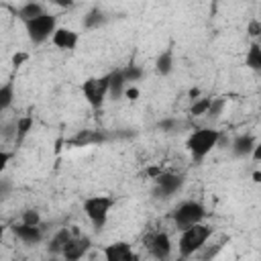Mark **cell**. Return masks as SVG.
Listing matches in <instances>:
<instances>
[{"instance_id":"obj_10","label":"cell","mask_w":261,"mask_h":261,"mask_svg":"<svg viewBox=\"0 0 261 261\" xmlns=\"http://www.w3.org/2000/svg\"><path fill=\"white\" fill-rule=\"evenodd\" d=\"M149 251L155 259L159 261H167L169 255H171V241L165 232H155L151 239H149Z\"/></svg>"},{"instance_id":"obj_28","label":"cell","mask_w":261,"mask_h":261,"mask_svg":"<svg viewBox=\"0 0 261 261\" xmlns=\"http://www.w3.org/2000/svg\"><path fill=\"white\" fill-rule=\"evenodd\" d=\"M12 159V153H8V151H4V149H0V173L6 169V165H8V161Z\"/></svg>"},{"instance_id":"obj_4","label":"cell","mask_w":261,"mask_h":261,"mask_svg":"<svg viewBox=\"0 0 261 261\" xmlns=\"http://www.w3.org/2000/svg\"><path fill=\"white\" fill-rule=\"evenodd\" d=\"M108 82H110V73L106 75H100V77H88L84 84H82V94L86 98V102L92 106V108H100L108 96Z\"/></svg>"},{"instance_id":"obj_15","label":"cell","mask_w":261,"mask_h":261,"mask_svg":"<svg viewBox=\"0 0 261 261\" xmlns=\"http://www.w3.org/2000/svg\"><path fill=\"white\" fill-rule=\"evenodd\" d=\"M124 80H122V73L120 71H112L110 73V82H108V96L112 100H118L122 94H124Z\"/></svg>"},{"instance_id":"obj_12","label":"cell","mask_w":261,"mask_h":261,"mask_svg":"<svg viewBox=\"0 0 261 261\" xmlns=\"http://www.w3.org/2000/svg\"><path fill=\"white\" fill-rule=\"evenodd\" d=\"M12 232L22 241V243H27V245H35V243H39L41 239H43V232H41V228L39 226H29V224H16L14 228H12Z\"/></svg>"},{"instance_id":"obj_29","label":"cell","mask_w":261,"mask_h":261,"mask_svg":"<svg viewBox=\"0 0 261 261\" xmlns=\"http://www.w3.org/2000/svg\"><path fill=\"white\" fill-rule=\"evenodd\" d=\"M27 59H29V55H27V53H16V55L12 57V65H14V67H20Z\"/></svg>"},{"instance_id":"obj_30","label":"cell","mask_w":261,"mask_h":261,"mask_svg":"<svg viewBox=\"0 0 261 261\" xmlns=\"http://www.w3.org/2000/svg\"><path fill=\"white\" fill-rule=\"evenodd\" d=\"M124 96H126L128 100H137V98H139V90H137L135 86H130V88L124 90Z\"/></svg>"},{"instance_id":"obj_19","label":"cell","mask_w":261,"mask_h":261,"mask_svg":"<svg viewBox=\"0 0 261 261\" xmlns=\"http://www.w3.org/2000/svg\"><path fill=\"white\" fill-rule=\"evenodd\" d=\"M12 98H14V84L6 82L4 86H0V112L12 104Z\"/></svg>"},{"instance_id":"obj_9","label":"cell","mask_w":261,"mask_h":261,"mask_svg":"<svg viewBox=\"0 0 261 261\" xmlns=\"http://www.w3.org/2000/svg\"><path fill=\"white\" fill-rule=\"evenodd\" d=\"M181 184H184V177H181V175L161 171V175H157V177H155V186H157V190H155V192H157L159 196L167 198V196L175 194V192L181 188Z\"/></svg>"},{"instance_id":"obj_13","label":"cell","mask_w":261,"mask_h":261,"mask_svg":"<svg viewBox=\"0 0 261 261\" xmlns=\"http://www.w3.org/2000/svg\"><path fill=\"white\" fill-rule=\"evenodd\" d=\"M257 143H255V139L251 137V135H239L234 141H232V153L237 155V157H245V155H249L251 151H253V147H255Z\"/></svg>"},{"instance_id":"obj_24","label":"cell","mask_w":261,"mask_h":261,"mask_svg":"<svg viewBox=\"0 0 261 261\" xmlns=\"http://www.w3.org/2000/svg\"><path fill=\"white\" fill-rule=\"evenodd\" d=\"M120 73H122V80H124V82H137V80H141L143 69H141L139 65H128V67H124Z\"/></svg>"},{"instance_id":"obj_35","label":"cell","mask_w":261,"mask_h":261,"mask_svg":"<svg viewBox=\"0 0 261 261\" xmlns=\"http://www.w3.org/2000/svg\"><path fill=\"white\" fill-rule=\"evenodd\" d=\"M253 181H255V184L261 181V173H259V171H253Z\"/></svg>"},{"instance_id":"obj_1","label":"cell","mask_w":261,"mask_h":261,"mask_svg":"<svg viewBox=\"0 0 261 261\" xmlns=\"http://www.w3.org/2000/svg\"><path fill=\"white\" fill-rule=\"evenodd\" d=\"M210 234H212V228L208 224H202V222L184 228L179 234V255L181 257L194 255L198 249L204 247V243L210 239Z\"/></svg>"},{"instance_id":"obj_2","label":"cell","mask_w":261,"mask_h":261,"mask_svg":"<svg viewBox=\"0 0 261 261\" xmlns=\"http://www.w3.org/2000/svg\"><path fill=\"white\" fill-rule=\"evenodd\" d=\"M218 137L220 133L214 130V128H200V130H194L188 139V151L192 153L194 161H202L216 145H218Z\"/></svg>"},{"instance_id":"obj_16","label":"cell","mask_w":261,"mask_h":261,"mask_svg":"<svg viewBox=\"0 0 261 261\" xmlns=\"http://www.w3.org/2000/svg\"><path fill=\"white\" fill-rule=\"evenodd\" d=\"M71 239V230L69 228H61L51 241H49V253H53V255H61V251H63V247H65V243Z\"/></svg>"},{"instance_id":"obj_14","label":"cell","mask_w":261,"mask_h":261,"mask_svg":"<svg viewBox=\"0 0 261 261\" xmlns=\"http://www.w3.org/2000/svg\"><path fill=\"white\" fill-rule=\"evenodd\" d=\"M41 14H45V8L39 2H27V4H22L18 8V18L22 22H29V20H33V18H37Z\"/></svg>"},{"instance_id":"obj_5","label":"cell","mask_w":261,"mask_h":261,"mask_svg":"<svg viewBox=\"0 0 261 261\" xmlns=\"http://www.w3.org/2000/svg\"><path fill=\"white\" fill-rule=\"evenodd\" d=\"M204 216H206L204 206H202L200 202L188 200V202H184V204H179V206L175 208V212H173V222H175V226H177L179 230H184V228H188V226H192V224L202 222Z\"/></svg>"},{"instance_id":"obj_22","label":"cell","mask_w":261,"mask_h":261,"mask_svg":"<svg viewBox=\"0 0 261 261\" xmlns=\"http://www.w3.org/2000/svg\"><path fill=\"white\" fill-rule=\"evenodd\" d=\"M102 22H104V14H102V10H98V8L90 10L88 16L84 18V27H86V29H96V27H100Z\"/></svg>"},{"instance_id":"obj_7","label":"cell","mask_w":261,"mask_h":261,"mask_svg":"<svg viewBox=\"0 0 261 261\" xmlns=\"http://www.w3.org/2000/svg\"><path fill=\"white\" fill-rule=\"evenodd\" d=\"M90 249V239L88 237H82V234H71V239L65 243L61 255L65 261H77L82 259Z\"/></svg>"},{"instance_id":"obj_33","label":"cell","mask_w":261,"mask_h":261,"mask_svg":"<svg viewBox=\"0 0 261 261\" xmlns=\"http://www.w3.org/2000/svg\"><path fill=\"white\" fill-rule=\"evenodd\" d=\"M198 96H200V90H198V88H192V90H190V98H192V100H198Z\"/></svg>"},{"instance_id":"obj_20","label":"cell","mask_w":261,"mask_h":261,"mask_svg":"<svg viewBox=\"0 0 261 261\" xmlns=\"http://www.w3.org/2000/svg\"><path fill=\"white\" fill-rule=\"evenodd\" d=\"M31 126H33V118L31 116H20L16 120V145H20L24 141V137L31 130Z\"/></svg>"},{"instance_id":"obj_34","label":"cell","mask_w":261,"mask_h":261,"mask_svg":"<svg viewBox=\"0 0 261 261\" xmlns=\"http://www.w3.org/2000/svg\"><path fill=\"white\" fill-rule=\"evenodd\" d=\"M173 124H175L173 120H163V122H161V126H163V128H171Z\"/></svg>"},{"instance_id":"obj_25","label":"cell","mask_w":261,"mask_h":261,"mask_svg":"<svg viewBox=\"0 0 261 261\" xmlns=\"http://www.w3.org/2000/svg\"><path fill=\"white\" fill-rule=\"evenodd\" d=\"M22 224L39 226V224H41V214H39L37 210H27V212H22Z\"/></svg>"},{"instance_id":"obj_32","label":"cell","mask_w":261,"mask_h":261,"mask_svg":"<svg viewBox=\"0 0 261 261\" xmlns=\"http://www.w3.org/2000/svg\"><path fill=\"white\" fill-rule=\"evenodd\" d=\"M147 173H149V175L155 179L157 175H161V169H159V167H149V169H147Z\"/></svg>"},{"instance_id":"obj_6","label":"cell","mask_w":261,"mask_h":261,"mask_svg":"<svg viewBox=\"0 0 261 261\" xmlns=\"http://www.w3.org/2000/svg\"><path fill=\"white\" fill-rule=\"evenodd\" d=\"M24 27H27V35H29V39H31L33 43H43V41H47V39L55 33V29H57V27H55V16L49 14V12L37 16V18H33V20H29V22H24Z\"/></svg>"},{"instance_id":"obj_26","label":"cell","mask_w":261,"mask_h":261,"mask_svg":"<svg viewBox=\"0 0 261 261\" xmlns=\"http://www.w3.org/2000/svg\"><path fill=\"white\" fill-rule=\"evenodd\" d=\"M222 108H224V100L222 98H212V102H210V108H208V116H212V118H218L220 116V112H222Z\"/></svg>"},{"instance_id":"obj_18","label":"cell","mask_w":261,"mask_h":261,"mask_svg":"<svg viewBox=\"0 0 261 261\" xmlns=\"http://www.w3.org/2000/svg\"><path fill=\"white\" fill-rule=\"evenodd\" d=\"M171 67H173V55H171V51H163L155 61V69L159 75H167L171 71Z\"/></svg>"},{"instance_id":"obj_17","label":"cell","mask_w":261,"mask_h":261,"mask_svg":"<svg viewBox=\"0 0 261 261\" xmlns=\"http://www.w3.org/2000/svg\"><path fill=\"white\" fill-rule=\"evenodd\" d=\"M247 65L251 67V69H255V71H259L261 69V45L257 43V41H253L251 43V47H249V51H247Z\"/></svg>"},{"instance_id":"obj_21","label":"cell","mask_w":261,"mask_h":261,"mask_svg":"<svg viewBox=\"0 0 261 261\" xmlns=\"http://www.w3.org/2000/svg\"><path fill=\"white\" fill-rule=\"evenodd\" d=\"M104 137L100 135V133H90V130H84V133H80L75 139H71V145H90V143H100Z\"/></svg>"},{"instance_id":"obj_3","label":"cell","mask_w":261,"mask_h":261,"mask_svg":"<svg viewBox=\"0 0 261 261\" xmlns=\"http://www.w3.org/2000/svg\"><path fill=\"white\" fill-rule=\"evenodd\" d=\"M112 206H114V198H110V196H90L82 204L88 220L94 224L96 230H102V226L108 220V212Z\"/></svg>"},{"instance_id":"obj_27","label":"cell","mask_w":261,"mask_h":261,"mask_svg":"<svg viewBox=\"0 0 261 261\" xmlns=\"http://www.w3.org/2000/svg\"><path fill=\"white\" fill-rule=\"evenodd\" d=\"M249 35L255 39V37H259L261 35V22L257 20V18H253L251 22H249Z\"/></svg>"},{"instance_id":"obj_23","label":"cell","mask_w":261,"mask_h":261,"mask_svg":"<svg viewBox=\"0 0 261 261\" xmlns=\"http://www.w3.org/2000/svg\"><path fill=\"white\" fill-rule=\"evenodd\" d=\"M210 102H212V98H198V100H194V104H192V114L194 116H202V114H206L208 112V108H210Z\"/></svg>"},{"instance_id":"obj_36","label":"cell","mask_w":261,"mask_h":261,"mask_svg":"<svg viewBox=\"0 0 261 261\" xmlns=\"http://www.w3.org/2000/svg\"><path fill=\"white\" fill-rule=\"evenodd\" d=\"M2 239H4V224H0V243H2Z\"/></svg>"},{"instance_id":"obj_11","label":"cell","mask_w":261,"mask_h":261,"mask_svg":"<svg viewBox=\"0 0 261 261\" xmlns=\"http://www.w3.org/2000/svg\"><path fill=\"white\" fill-rule=\"evenodd\" d=\"M77 41H80V35L75 31H71V29H65V27L55 29V33L51 35V43L57 49H67L69 51V49H73L77 45Z\"/></svg>"},{"instance_id":"obj_8","label":"cell","mask_w":261,"mask_h":261,"mask_svg":"<svg viewBox=\"0 0 261 261\" xmlns=\"http://www.w3.org/2000/svg\"><path fill=\"white\" fill-rule=\"evenodd\" d=\"M104 261H139V257L128 243L116 241L104 247Z\"/></svg>"},{"instance_id":"obj_31","label":"cell","mask_w":261,"mask_h":261,"mask_svg":"<svg viewBox=\"0 0 261 261\" xmlns=\"http://www.w3.org/2000/svg\"><path fill=\"white\" fill-rule=\"evenodd\" d=\"M261 159V145H255L253 147V161H259Z\"/></svg>"},{"instance_id":"obj_37","label":"cell","mask_w":261,"mask_h":261,"mask_svg":"<svg viewBox=\"0 0 261 261\" xmlns=\"http://www.w3.org/2000/svg\"><path fill=\"white\" fill-rule=\"evenodd\" d=\"M47 261H57V259H55V257H49V259H47Z\"/></svg>"}]
</instances>
